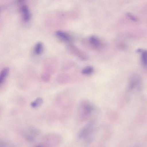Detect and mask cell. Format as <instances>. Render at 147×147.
<instances>
[{"label":"cell","instance_id":"cell-8","mask_svg":"<svg viewBox=\"0 0 147 147\" xmlns=\"http://www.w3.org/2000/svg\"><path fill=\"white\" fill-rule=\"evenodd\" d=\"M93 68L91 66H88L84 68L82 71V73L84 75H89L94 72Z\"/></svg>","mask_w":147,"mask_h":147},{"label":"cell","instance_id":"cell-3","mask_svg":"<svg viewBox=\"0 0 147 147\" xmlns=\"http://www.w3.org/2000/svg\"><path fill=\"white\" fill-rule=\"evenodd\" d=\"M70 79V77L67 74H59L57 77V80L61 83H66L68 82Z\"/></svg>","mask_w":147,"mask_h":147},{"label":"cell","instance_id":"cell-7","mask_svg":"<svg viewBox=\"0 0 147 147\" xmlns=\"http://www.w3.org/2000/svg\"><path fill=\"white\" fill-rule=\"evenodd\" d=\"M43 49V46L42 43L40 42H38L36 44L34 47V53L36 55H40Z\"/></svg>","mask_w":147,"mask_h":147},{"label":"cell","instance_id":"cell-1","mask_svg":"<svg viewBox=\"0 0 147 147\" xmlns=\"http://www.w3.org/2000/svg\"><path fill=\"white\" fill-rule=\"evenodd\" d=\"M94 108L93 104L90 102L84 100L79 103L78 110L79 114L84 116H87L90 114Z\"/></svg>","mask_w":147,"mask_h":147},{"label":"cell","instance_id":"cell-13","mask_svg":"<svg viewBox=\"0 0 147 147\" xmlns=\"http://www.w3.org/2000/svg\"><path fill=\"white\" fill-rule=\"evenodd\" d=\"M40 147V146H38V147Z\"/></svg>","mask_w":147,"mask_h":147},{"label":"cell","instance_id":"cell-11","mask_svg":"<svg viewBox=\"0 0 147 147\" xmlns=\"http://www.w3.org/2000/svg\"><path fill=\"white\" fill-rule=\"evenodd\" d=\"M42 80L45 82H48L50 80V75L47 73H43L41 76Z\"/></svg>","mask_w":147,"mask_h":147},{"label":"cell","instance_id":"cell-6","mask_svg":"<svg viewBox=\"0 0 147 147\" xmlns=\"http://www.w3.org/2000/svg\"><path fill=\"white\" fill-rule=\"evenodd\" d=\"M43 102V100L41 97H38L30 104L31 106L35 108L40 106Z\"/></svg>","mask_w":147,"mask_h":147},{"label":"cell","instance_id":"cell-2","mask_svg":"<svg viewBox=\"0 0 147 147\" xmlns=\"http://www.w3.org/2000/svg\"><path fill=\"white\" fill-rule=\"evenodd\" d=\"M21 11L23 14L24 20L27 22L30 18V13L28 6L26 5H22L21 8Z\"/></svg>","mask_w":147,"mask_h":147},{"label":"cell","instance_id":"cell-12","mask_svg":"<svg viewBox=\"0 0 147 147\" xmlns=\"http://www.w3.org/2000/svg\"><path fill=\"white\" fill-rule=\"evenodd\" d=\"M127 16L131 20L133 21H136L137 20V18L133 15L129 13H127Z\"/></svg>","mask_w":147,"mask_h":147},{"label":"cell","instance_id":"cell-5","mask_svg":"<svg viewBox=\"0 0 147 147\" xmlns=\"http://www.w3.org/2000/svg\"><path fill=\"white\" fill-rule=\"evenodd\" d=\"M56 35L59 38L65 41L70 40L69 36L66 33L61 31H57L56 32Z\"/></svg>","mask_w":147,"mask_h":147},{"label":"cell","instance_id":"cell-9","mask_svg":"<svg viewBox=\"0 0 147 147\" xmlns=\"http://www.w3.org/2000/svg\"><path fill=\"white\" fill-rule=\"evenodd\" d=\"M89 41L94 46L97 47L100 44V41L97 38L94 36H91L89 38Z\"/></svg>","mask_w":147,"mask_h":147},{"label":"cell","instance_id":"cell-4","mask_svg":"<svg viewBox=\"0 0 147 147\" xmlns=\"http://www.w3.org/2000/svg\"><path fill=\"white\" fill-rule=\"evenodd\" d=\"M9 69L8 67L4 68L1 71L0 74V84L1 85L4 82L9 74Z\"/></svg>","mask_w":147,"mask_h":147},{"label":"cell","instance_id":"cell-10","mask_svg":"<svg viewBox=\"0 0 147 147\" xmlns=\"http://www.w3.org/2000/svg\"><path fill=\"white\" fill-rule=\"evenodd\" d=\"M141 61L143 65L147 66V51L142 52L141 55Z\"/></svg>","mask_w":147,"mask_h":147}]
</instances>
